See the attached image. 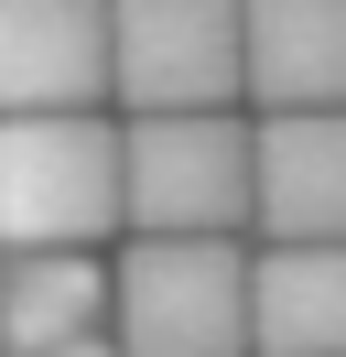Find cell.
<instances>
[{
  "instance_id": "1",
  "label": "cell",
  "mask_w": 346,
  "mask_h": 357,
  "mask_svg": "<svg viewBox=\"0 0 346 357\" xmlns=\"http://www.w3.org/2000/svg\"><path fill=\"white\" fill-rule=\"evenodd\" d=\"M108 357H249V238H119Z\"/></svg>"
},
{
  "instance_id": "2",
  "label": "cell",
  "mask_w": 346,
  "mask_h": 357,
  "mask_svg": "<svg viewBox=\"0 0 346 357\" xmlns=\"http://www.w3.org/2000/svg\"><path fill=\"white\" fill-rule=\"evenodd\" d=\"M0 249H119V119H0Z\"/></svg>"
},
{
  "instance_id": "3",
  "label": "cell",
  "mask_w": 346,
  "mask_h": 357,
  "mask_svg": "<svg viewBox=\"0 0 346 357\" xmlns=\"http://www.w3.org/2000/svg\"><path fill=\"white\" fill-rule=\"evenodd\" d=\"M119 238H249V109L119 119Z\"/></svg>"
},
{
  "instance_id": "4",
  "label": "cell",
  "mask_w": 346,
  "mask_h": 357,
  "mask_svg": "<svg viewBox=\"0 0 346 357\" xmlns=\"http://www.w3.org/2000/svg\"><path fill=\"white\" fill-rule=\"evenodd\" d=\"M108 109L216 119L238 98V0H108Z\"/></svg>"
},
{
  "instance_id": "5",
  "label": "cell",
  "mask_w": 346,
  "mask_h": 357,
  "mask_svg": "<svg viewBox=\"0 0 346 357\" xmlns=\"http://www.w3.org/2000/svg\"><path fill=\"white\" fill-rule=\"evenodd\" d=\"M249 249H346V109L249 119Z\"/></svg>"
},
{
  "instance_id": "6",
  "label": "cell",
  "mask_w": 346,
  "mask_h": 357,
  "mask_svg": "<svg viewBox=\"0 0 346 357\" xmlns=\"http://www.w3.org/2000/svg\"><path fill=\"white\" fill-rule=\"evenodd\" d=\"M108 109V0H0V119Z\"/></svg>"
},
{
  "instance_id": "7",
  "label": "cell",
  "mask_w": 346,
  "mask_h": 357,
  "mask_svg": "<svg viewBox=\"0 0 346 357\" xmlns=\"http://www.w3.org/2000/svg\"><path fill=\"white\" fill-rule=\"evenodd\" d=\"M238 98L249 119L346 109V0H238Z\"/></svg>"
},
{
  "instance_id": "8",
  "label": "cell",
  "mask_w": 346,
  "mask_h": 357,
  "mask_svg": "<svg viewBox=\"0 0 346 357\" xmlns=\"http://www.w3.org/2000/svg\"><path fill=\"white\" fill-rule=\"evenodd\" d=\"M108 347V260L76 249H0V357Z\"/></svg>"
},
{
  "instance_id": "9",
  "label": "cell",
  "mask_w": 346,
  "mask_h": 357,
  "mask_svg": "<svg viewBox=\"0 0 346 357\" xmlns=\"http://www.w3.org/2000/svg\"><path fill=\"white\" fill-rule=\"evenodd\" d=\"M249 357H346V249H249Z\"/></svg>"
},
{
  "instance_id": "10",
  "label": "cell",
  "mask_w": 346,
  "mask_h": 357,
  "mask_svg": "<svg viewBox=\"0 0 346 357\" xmlns=\"http://www.w3.org/2000/svg\"><path fill=\"white\" fill-rule=\"evenodd\" d=\"M76 357H108V347H76Z\"/></svg>"
}]
</instances>
